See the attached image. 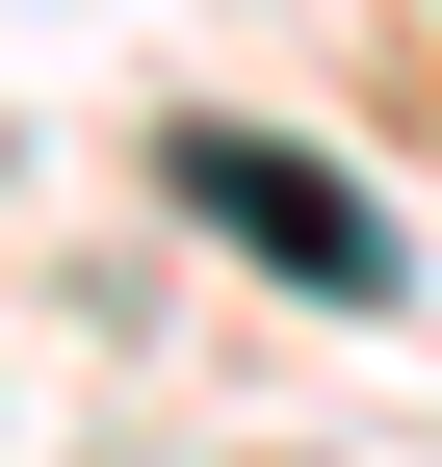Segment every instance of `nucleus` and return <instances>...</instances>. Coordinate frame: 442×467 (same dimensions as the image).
I'll use <instances>...</instances> for the list:
<instances>
[{
	"mask_svg": "<svg viewBox=\"0 0 442 467\" xmlns=\"http://www.w3.org/2000/svg\"><path fill=\"white\" fill-rule=\"evenodd\" d=\"M183 208L235 234V260H287L312 312H391V208H364L339 156H287V130H183Z\"/></svg>",
	"mask_w": 442,
	"mask_h": 467,
	"instance_id": "nucleus-1",
	"label": "nucleus"
}]
</instances>
